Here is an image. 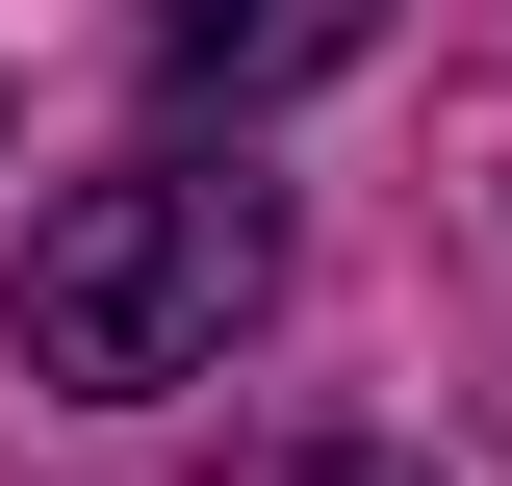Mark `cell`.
I'll use <instances>...</instances> for the list:
<instances>
[{"mask_svg":"<svg viewBox=\"0 0 512 486\" xmlns=\"http://www.w3.org/2000/svg\"><path fill=\"white\" fill-rule=\"evenodd\" d=\"M180 103H308L333 52H384V0H128Z\"/></svg>","mask_w":512,"mask_h":486,"instance_id":"cell-2","label":"cell"},{"mask_svg":"<svg viewBox=\"0 0 512 486\" xmlns=\"http://www.w3.org/2000/svg\"><path fill=\"white\" fill-rule=\"evenodd\" d=\"M26 384H205L282 307V205L205 180V154H128V180H52L26 205Z\"/></svg>","mask_w":512,"mask_h":486,"instance_id":"cell-1","label":"cell"}]
</instances>
